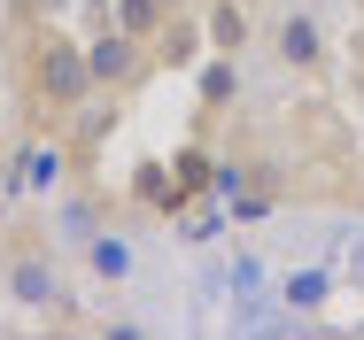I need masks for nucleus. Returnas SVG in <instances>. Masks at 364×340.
<instances>
[{"label": "nucleus", "instance_id": "f257e3e1", "mask_svg": "<svg viewBox=\"0 0 364 340\" xmlns=\"http://www.w3.org/2000/svg\"><path fill=\"white\" fill-rule=\"evenodd\" d=\"M101 85H93V62H85V39L63 31V16L55 23H23V132H63L77 109L93 101Z\"/></svg>", "mask_w": 364, "mask_h": 340}, {"label": "nucleus", "instance_id": "f03ea898", "mask_svg": "<svg viewBox=\"0 0 364 340\" xmlns=\"http://www.w3.org/2000/svg\"><path fill=\"white\" fill-rule=\"evenodd\" d=\"M85 62H93V85H101V93H132L147 70H155V55H147V39H132V31L117 23V0H109V8H93Z\"/></svg>", "mask_w": 364, "mask_h": 340}, {"label": "nucleus", "instance_id": "7ed1b4c3", "mask_svg": "<svg viewBox=\"0 0 364 340\" xmlns=\"http://www.w3.org/2000/svg\"><path fill=\"white\" fill-rule=\"evenodd\" d=\"M8 294L23 309H63V278H55V263H47L39 240H16L8 248Z\"/></svg>", "mask_w": 364, "mask_h": 340}, {"label": "nucleus", "instance_id": "20e7f679", "mask_svg": "<svg viewBox=\"0 0 364 340\" xmlns=\"http://www.w3.org/2000/svg\"><path fill=\"white\" fill-rule=\"evenodd\" d=\"M272 47H279V62H287V70H302V77H310V70H326V23L294 8V16H279Z\"/></svg>", "mask_w": 364, "mask_h": 340}, {"label": "nucleus", "instance_id": "39448f33", "mask_svg": "<svg viewBox=\"0 0 364 340\" xmlns=\"http://www.w3.org/2000/svg\"><path fill=\"white\" fill-rule=\"evenodd\" d=\"M147 55H155V70H194L202 55H210V39H202V16H186V8H178V16H171V23L147 39Z\"/></svg>", "mask_w": 364, "mask_h": 340}, {"label": "nucleus", "instance_id": "423d86ee", "mask_svg": "<svg viewBox=\"0 0 364 340\" xmlns=\"http://www.w3.org/2000/svg\"><path fill=\"white\" fill-rule=\"evenodd\" d=\"M202 39H210V55H240V47L256 39L248 0H202Z\"/></svg>", "mask_w": 364, "mask_h": 340}, {"label": "nucleus", "instance_id": "0eeeda50", "mask_svg": "<svg viewBox=\"0 0 364 340\" xmlns=\"http://www.w3.org/2000/svg\"><path fill=\"white\" fill-rule=\"evenodd\" d=\"M132 209H147V216H178V186H171V155H147L140 170H132Z\"/></svg>", "mask_w": 364, "mask_h": 340}, {"label": "nucleus", "instance_id": "6e6552de", "mask_svg": "<svg viewBox=\"0 0 364 340\" xmlns=\"http://www.w3.org/2000/svg\"><path fill=\"white\" fill-rule=\"evenodd\" d=\"M171 186H178V209H186V202H202V194L218 186V155H210L202 139H186V147L171 155Z\"/></svg>", "mask_w": 364, "mask_h": 340}, {"label": "nucleus", "instance_id": "1a4fd4ad", "mask_svg": "<svg viewBox=\"0 0 364 340\" xmlns=\"http://www.w3.org/2000/svg\"><path fill=\"white\" fill-rule=\"evenodd\" d=\"M171 224H178V240H186V248H210V240H225V224H232V209H225V194H218V202L202 194V202H186V209H178Z\"/></svg>", "mask_w": 364, "mask_h": 340}, {"label": "nucleus", "instance_id": "9d476101", "mask_svg": "<svg viewBox=\"0 0 364 340\" xmlns=\"http://www.w3.org/2000/svg\"><path fill=\"white\" fill-rule=\"evenodd\" d=\"M55 224H63V240H77V248H85V240H93V232H101V224H109V202H101V194H93V186H77L70 202L55 209Z\"/></svg>", "mask_w": 364, "mask_h": 340}, {"label": "nucleus", "instance_id": "9b49d317", "mask_svg": "<svg viewBox=\"0 0 364 340\" xmlns=\"http://www.w3.org/2000/svg\"><path fill=\"white\" fill-rule=\"evenodd\" d=\"M85 263H93L101 286H124V278H132V240H124V232H93V240H85Z\"/></svg>", "mask_w": 364, "mask_h": 340}, {"label": "nucleus", "instance_id": "f8f14e48", "mask_svg": "<svg viewBox=\"0 0 364 340\" xmlns=\"http://www.w3.org/2000/svg\"><path fill=\"white\" fill-rule=\"evenodd\" d=\"M240 55H210V62H202V77H194V93H202V109H210V116H218V109H232V101H240Z\"/></svg>", "mask_w": 364, "mask_h": 340}, {"label": "nucleus", "instance_id": "ddd939ff", "mask_svg": "<svg viewBox=\"0 0 364 340\" xmlns=\"http://www.w3.org/2000/svg\"><path fill=\"white\" fill-rule=\"evenodd\" d=\"M326 294H333L326 271H287L279 278V302H287V309H326Z\"/></svg>", "mask_w": 364, "mask_h": 340}, {"label": "nucleus", "instance_id": "4468645a", "mask_svg": "<svg viewBox=\"0 0 364 340\" xmlns=\"http://www.w3.org/2000/svg\"><path fill=\"white\" fill-rule=\"evenodd\" d=\"M70 0H16V23H55Z\"/></svg>", "mask_w": 364, "mask_h": 340}, {"label": "nucleus", "instance_id": "2eb2a0df", "mask_svg": "<svg viewBox=\"0 0 364 340\" xmlns=\"http://www.w3.org/2000/svg\"><path fill=\"white\" fill-rule=\"evenodd\" d=\"M0 186H8V163H0Z\"/></svg>", "mask_w": 364, "mask_h": 340}, {"label": "nucleus", "instance_id": "dca6fc26", "mask_svg": "<svg viewBox=\"0 0 364 340\" xmlns=\"http://www.w3.org/2000/svg\"><path fill=\"white\" fill-rule=\"evenodd\" d=\"M248 8H256V0H248Z\"/></svg>", "mask_w": 364, "mask_h": 340}]
</instances>
